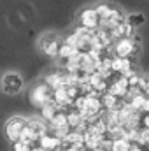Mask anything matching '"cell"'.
I'll use <instances>...</instances> for the list:
<instances>
[{
  "label": "cell",
  "instance_id": "cell-1",
  "mask_svg": "<svg viewBox=\"0 0 149 151\" xmlns=\"http://www.w3.org/2000/svg\"><path fill=\"white\" fill-rule=\"evenodd\" d=\"M53 88L51 86H47L44 81H40V83H35L32 88H30V91H28V100H30V104L35 107V109H42L44 106H47V104H51L53 102Z\"/></svg>",
  "mask_w": 149,
  "mask_h": 151
},
{
  "label": "cell",
  "instance_id": "cell-2",
  "mask_svg": "<svg viewBox=\"0 0 149 151\" xmlns=\"http://www.w3.org/2000/svg\"><path fill=\"white\" fill-rule=\"evenodd\" d=\"M47 132H49V125L44 119H37V118L28 119V125H27V128H25V132L21 135V141L28 142L32 146H37L40 137H44Z\"/></svg>",
  "mask_w": 149,
  "mask_h": 151
},
{
  "label": "cell",
  "instance_id": "cell-3",
  "mask_svg": "<svg viewBox=\"0 0 149 151\" xmlns=\"http://www.w3.org/2000/svg\"><path fill=\"white\" fill-rule=\"evenodd\" d=\"M28 125V119L23 118V116H11L5 123H4V135L9 142H19L21 141V135L25 132Z\"/></svg>",
  "mask_w": 149,
  "mask_h": 151
},
{
  "label": "cell",
  "instance_id": "cell-4",
  "mask_svg": "<svg viewBox=\"0 0 149 151\" xmlns=\"http://www.w3.org/2000/svg\"><path fill=\"white\" fill-rule=\"evenodd\" d=\"M62 46H63V39L60 37L58 34H54V32H46L44 35H40V39H39V49L46 56H51V58L60 56Z\"/></svg>",
  "mask_w": 149,
  "mask_h": 151
},
{
  "label": "cell",
  "instance_id": "cell-5",
  "mask_svg": "<svg viewBox=\"0 0 149 151\" xmlns=\"http://www.w3.org/2000/svg\"><path fill=\"white\" fill-rule=\"evenodd\" d=\"M0 86H2V91L5 95H18L23 86H25V79L19 72H14V70H9L2 76V81H0Z\"/></svg>",
  "mask_w": 149,
  "mask_h": 151
},
{
  "label": "cell",
  "instance_id": "cell-6",
  "mask_svg": "<svg viewBox=\"0 0 149 151\" xmlns=\"http://www.w3.org/2000/svg\"><path fill=\"white\" fill-rule=\"evenodd\" d=\"M139 51H140V44L135 42L133 39H126V37L116 40V44L112 46V53L117 58H130L132 60Z\"/></svg>",
  "mask_w": 149,
  "mask_h": 151
},
{
  "label": "cell",
  "instance_id": "cell-7",
  "mask_svg": "<svg viewBox=\"0 0 149 151\" xmlns=\"http://www.w3.org/2000/svg\"><path fill=\"white\" fill-rule=\"evenodd\" d=\"M79 23H81V27H84V28L95 32V30L100 28L102 19H100V16L97 14L95 7H88V9H84V11L79 14Z\"/></svg>",
  "mask_w": 149,
  "mask_h": 151
},
{
  "label": "cell",
  "instance_id": "cell-8",
  "mask_svg": "<svg viewBox=\"0 0 149 151\" xmlns=\"http://www.w3.org/2000/svg\"><path fill=\"white\" fill-rule=\"evenodd\" d=\"M109 93H112V95L117 97V99H126L128 93H130L128 79L123 77V76H116L111 83H109Z\"/></svg>",
  "mask_w": 149,
  "mask_h": 151
},
{
  "label": "cell",
  "instance_id": "cell-9",
  "mask_svg": "<svg viewBox=\"0 0 149 151\" xmlns=\"http://www.w3.org/2000/svg\"><path fill=\"white\" fill-rule=\"evenodd\" d=\"M62 144H63V141H62L60 137H56L54 134L47 132L44 137H40V141H39L37 146L42 148V150H46V151H54V150H60Z\"/></svg>",
  "mask_w": 149,
  "mask_h": 151
},
{
  "label": "cell",
  "instance_id": "cell-10",
  "mask_svg": "<svg viewBox=\"0 0 149 151\" xmlns=\"http://www.w3.org/2000/svg\"><path fill=\"white\" fill-rule=\"evenodd\" d=\"M116 9H117L116 5L107 4V2H102V4H98V5L95 7V11H97V14L100 16V19H102V21H107L112 14H114V11H116Z\"/></svg>",
  "mask_w": 149,
  "mask_h": 151
},
{
  "label": "cell",
  "instance_id": "cell-11",
  "mask_svg": "<svg viewBox=\"0 0 149 151\" xmlns=\"http://www.w3.org/2000/svg\"><path fill=\"white\" fill-rule=\"evenodd\" d=\"M60 111H62V109H60L54 102H51V104H47V106H44V107L40 109V116H42V119H44V121L51 123V121H53V118L60 113Z\"/></svg>",
  "mask_w": 149,
  "mask_h": 151
},
{
  "label": "cell",
  "instance_id": "cell-12",
  "mask_svg": "<svg viewBox=\"0 0 149 151\" xmlns=\"http://www.w3.org/2000/svg\"><path fill=\"white\" fill-rule=\"evenodd\" d=\"M133 146V142H130L128 139L125 137H119V139H114L111 144V151H130Z\"/></svg>",
  "mask_w": 149,
  "mask_h": 151
},
{
  "label": "cell",
  "instance_id": "cell-13",
  "mask_svg": "<svg viewBox=\"0 0 149 151\" xmlns=\"http://www.w3.org/2000/svg\"><path fill=\"white\" fill-rule=\"evenodd\" d=\"M79 51H77V47L74 46H70V44H67L65 40H63V46H62V49H60V56L58 58H63V60H70L72 56H75Z\"/></svg>",
  "mask_w": 149,
  "mask_h": 151
},
{
  "label": "cell",
  "instance_id": "cell-14",
  "mask_svg": "<svg viewBox=\"0 0 149 151\" xmlns=\"http://www.w3.org/2000/svg\"><path fill=\"white\" fill-rule=\"evenodd\" d=\"M126 21H128V23H130L132 27L139 28V27H142V25L146 23V16H144L142 12H133V14L126 16Z\"/></svg>",
  "mask_w": 149,
  "mask_h": 151
},
{
  "label": "cell",
  "instance_id": "cell-15",
  "mask_svg": "<svg viewBox=\"0 0 149 151\" xmlns=\"http://www.w3.org/2000/svg\"><path fill=\"white\" fill-rule=\"evenodd\" d=\"M34 148H35V146H32V144H28V142H23V141L12 144V151H32Z\"/></svg>",
  "mask_w": 149,
  "mask_h": 151
},
{
  "label": "cell",
  "instance_id": "cell-16",
  "mask_svg": "<svg viewBox=\"0 0 149 151\" xmlns=\"http://www.w3.org/2000/svg\"><path fill=\"white\" fill-rule=\"evenodd\" d=\"M139 90H140L146 97H149V77L148 79H146V77L140 79V83H139Z\"/></svg>",
  "mask_w": 149,
  "mask_h": 151
},
{
  "label": "cell",
  "instance_id": "cell-17",
  "mask_svg": "<svg viewBox=\"0 0 149 151\" xmlns=\"http://www.w3.org/2000/svg\"><path fill=\"white\" fill-rule=\"evenodd\" d=\"M142 113H144V114H149V97L146 99V102H144V107H142Z\"/></svg>",
  "mask_w": 149,
  "mask_h": 151
},
{
  "label": "cell",
  "instance_id": "cell-18",
  "mask_svg": "<svg viewBox=\"0 0 149 151\" xmlns=\"http://www.w3.org/2000/svg\"><path fill=\"white\" fill-rule=\"evenodd\" d=\"M142 125H144V128L149 130V114H146V116L142 118Z\"/></svg>",
  "mask_w": 149,
  "mask_h": 151
},
{
  "label": "cell",
  "instance_id": "cell-19",
  "mask_svg": "<svg viewBox=\"0 0 149 151\" xmlns=\"http://www.w3.org/2000/svg\"><path fill=\"white\" fill-rule=\"evenodd\" d=\"M32 151H46V150H42V148H39V146H35V148H34Z\"/></svg>",
  "mask_w": 149,
  "mask_h": 151
}]
</instances>
